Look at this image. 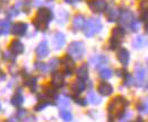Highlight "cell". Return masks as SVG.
<instances>
[{"label":"cell","instance_id":"cell-10","mask_svg":"<svg viewBox=\"0 0 148 122\" xmlns=\"http://www.w3.org/2000/svg\"><path fill=\"white\" fill-rule=\"evenodd\" d=\"M26 32H27V24L26 23L19 22V23H16V24L12 25V33L15 36H24Z\"/></svg>","mask_w":148,"mask_h":122},{"label":"cell","instance_id":"cell-35","mask_svg":"<svg viewBox=\"0 0 148 122\" xmlns=\"http://www.w3.org/2000/svg\"><path fill=\"white\" fill-rule=\"evenodd\" d=\"M28 115H29V113L27 112V110H22V109L17 111V114H16V117L18 118V120H22V121H26L27 118H28Z\"/></svg>","mask_w":148,"mask_h":122},{"label":"cell","instance_id":"cell-37","mask_svg":"<svg viewBox=\"0 0 148 122\" xmlns=\"http://www.w3.org/2000/svg\"><path fill=\"white\" fill-rule=\"evenodd\" d=\"M120 44H121V42H119V41H116V40H114V38H110V41H109V45H110V49L112 50H115L118 49L119 47H120Z\"/></svg>","mask_w":148,"mask_h":122},{"label":"cell","instance_id":"cell-21","mask_svg":"<svg viewBox=\"0 0 148 122\" xmlns=\"http://www.w3.org/2000/svg\"><path fill=\"white\" fill-rule=\"evenodd\" d=\"M10 102H12V105L16 106V108H19V106L23 105V103H24V96H23L21 89L16 90V93L12 95V101H10Z\"/></svg>","mask_w":148,"mask_h":122},{"label":"cell","instance_id":"cell-47","mask_svg":"<svg viewBox=\"0 0 148 122\" xmlns=\"http://www.w3.org/2000/svg\"><path fill=\"white\" fill-rule=\"evenodd\" d=\"M134 122H144V120H143L141 118H137V119Z\"/></svg>","mask_w":148,"mask_h":122},{"label":"cell","instance_id":"cell-8","mask_svg":"<svg viewBox=\"0 0 148 122\" xmlns=\"http://www.w3.org/2000/svg\"><path fill=\"white\" fill-rule=\"evenodd\" d=\"M35 53H36V57L38 59H43V58H47L50 53L49 45H48V42L47 41H42L35 49Z\"/></svg>","mask_w":148,"mask_h":122},{"label":"cell","instance_id":"cell-14","mask_svg":"<svg viewBox=\"0 0 148 122\" xmlns=\"http://www.w3.org/2000/svg\"><path fill=\"white\" fill-rule=\"evenodd\" d=\"M66 43V36L61 32H57L53 36V48L56 50H60Z\"/></svg>","mask_w":148,"mask_h":122},{"label":"cell","instance_id":"cell-38","mask_svg":"<svg viewBox=\"0 0 148 122\" xmlns=\"http://www.w3.org/2000/svg\"><path fill=\"white\" fill-rule=\"evenodd\" d=\"M17 14H18L17 7H10V8L8 9V12H7V15H8L9 17H14V16H16Z\"/></svg>","mask_w":148,"mask_h":122},{"label":"cell","instance_id":"cell-29","mask_svg":"<svg viewBox=\"0 0 148 122\" xmlns=\"http://www.w3.org/2000/svg\"><path fill=\"white\" fill-rule=\"evenodd\" d=\"M112 75H113V71L110 68H108V67L101 69V71H99V77L102 79H110L112 77Z\"/></svg>","mask_w":148,"mask_h":122},{"label":"cell","instance_id":"cell-22","mask_svg":"<svg viewBox=\"0 0 148 122\" xmlns=\"http://www.w3.org/2000/svg\"><path fill=\"white\" fill-rule=\"evenodd\" d=\"M124 35H125L124 28H122V27H115V28H113V31H112L111 37L114 38V40H116V41H119V42H122Z\"/></svg>","mask_w":148,"mask_h":122},{"label":"cell","instance_id":"cell-5","mask_svg":"<svg viewBox=\"0 0 148 122\" xmlns=\"http://www.w3.org/2000/svg\"><path fill=\"white\" fill-rule=\"evenodd\" d=\"M61 64L63 68V75L64 76H71L73 71L75 69V60L69 57V56H64L61 59Z\"/></svg>","mask_w":148,"mask_h":122},{"label":"cell","instance_id":"cell-28","mask_svg":"<svg viewBox=\"0 0 148 122\" xmlns=\"http://www.w3.org/2000/svg\"><path fill=\"white\" fill-rule=\"evenodd\" d=\"M61 109L63 108H68L69 105H70V99L69 97H67V96H64V95H61V96H59L58 97V103H57Z\"/></svg>","mask_w":148,"mask_h":122},{"label":"cell","instance_id":"cell-30","mask_svg":"<svg viewBox=\"0 0 148 122\" xmlns=\"http://www.w3.org/2000/svg\"><path fill=\"white\" fill-rule=\"evenodd\" d=\"M34 69L37 70V71H40V73H47V71H49L48 70V64L47 63H43L41 61H36L34 63Z\"/></svg>","mask_w":148,"mask_h":122},{"label":"cell","instance_id":"cell-46","mask_svg":"<svg viewBox=\"0 0 148 122\" xmlns=\"http://www.w3.org/2000/svg\"><path fill=\"white\" fill-rule=\"evenodd\" d=\"M64 1H66L67 3H71V5H73V3H76V2H78V1H80V0H64Z\"/></svg>","mask_w":148,"mask_h":122},{"label":"cell","instance_id":"cell-34","mask_svg":"<svg viewBox=\"0 0 148 122\" xmlns=\"http://www.w3.org/2000/svg\"><path fill=\"white\" fill-rule=\"evenodd\" d=\"M2 58H3V60L12 62V61H15V59H16V56L12 53L10 50H8V51H5L2 53Z\"/></svg>","mask_w":148,"mask_h":122},{"label":"cell","instance_id":"cell-32","mask_svg":"<svg viewBox=\"0 0 148 122\" xmlns=\"http://www.w3.org/2000/svg\"><path fill=\"white\" fill-rule=\"evenodd\" d=\"M0 28L2 29V33L5 35H7L9 33V28H10V22L9 21H0Z\"/></svg>","mask_w":148,"mask_h":122},{"label":"cell","instance_id":"cell-42","mask_svg":"<svg viewBox=\"0 0 148 122\" xmlns=\"http://www.w3.org/2000/svg\"><path fill=\"white\" fill-rule=\"evenodd\" d=\"M31 0H24L23 1V7H24V10L26 12H28V10H29V8H31Z\"/></svg>","mask_w":148,"mask_h":122},{"label":"cell","instance_id":"cell-3","mask_svg":"<svg viewBox=\"0 0 148 122\" xmlns=\"http://www.w3.org/2000/svg\"><path fill=\"white\" fill-rule=\"evenodd\" d=\"M67 51L74 60H80L85 54V44L82 41H74L68 45Z\"/></svg>","mask_w":148,"mask_h":122},{"label":"cell","instance_id":"cell-45","mask_svg":"<svg viewBox=\"0 0 148 122\" xmlns=\"http://www.w3.org/2000/svg\"><path fill=\"white\" fill-rule=\"evenodd\" d=\"M7 122H18V118L17 117H12L7 120Z\"/></svg>","mask_w":148,"mask_h":122},{"label":"cell","instance_id":"cell-49","mask_svg":"<svg viewBox=\"0 0 148 122\" xmlns=\"http://www.w3.org/2000/svg\"><path fill=\"white\" fill-rule=\"evenodd\" d=\"M1 110H2V105H1V102H0V112H1Z\"/></svg>","mask_w":148,"mask_h":122},{"label":"cell","instance_id":"cell-20","mask_svg":"<svg viewBox=\"0 0 148 122\" xmlns=\"http://www.w3.org/2000/svg\"><path fill=\"white\" fill-rule=\"evenodd\" d=\"M85 17L83 15H76L73 19V28L74 31H79L85 26Z\"/></svg>","mask_w":148,"mask_h":122},{"label":"cell","instance_id":"cell-13","mask_svg":"<svg viewBox=\"0 0 148 122\" xmlns=\"http://www.w3.org/2000/svg\"><path fill=\"white\" fill-rule=\"evenodd\" d=\"M116 57H118V60L120 61L121 64L123 66H128L129 60H130V54H129V51L124 48L118 50V53H116Z\"/></svg>","mask_w":148,"mask_h":122},{"label":"cell","instance_id":"cell-16","mask_svg":"<svg viewBox=\"0 0 148 122\" xmlns=\"http://www.w3.org/2000/svg\"><path fill=\"white\" fill-rule=\"evenodd\" d=\"M105 17L109 22H115L120 17V12L116 7H110L105 10Z\"/></svg>","mask_w":148,"mask_h":122},{"label":"cell","instance_id":"cell-40","mask_svg":"<svg viewBox=\"0 0 148 122\" xmlns=\"http://www.w3.org/2000/svg\"><path fill=\"white\" fill-rule=\"evenodd\" d=\"M131 28H132V31H135V32H137V31H139V27H140V23L138 22V21H136V19H134V22L131 23Z\"/></svg>","mask_w":148,"mask_h":122},{"label":"cell","instance_id":"cell-11","mask_svg":"<svg viewBox=\"0 0 148 122\" xmlns=\"http://www.w3.org/2000/svg\"><path fill=\"white\" fill-rule=\"evenodd\" d=\"M97 93L102 96H110L113 93V87L111 84H109L106 82H102L97 86Z\"/></svg>","mask_w":148,"mask_h":122},{"label":"cell","instance_id":"cell-12","mask_svg":"<svg viewBox=\"0 0 148 122\" xmlns=\"http://www.w3.org/2000/svg\"><path fill=\"white\" fill-rule=\"evenodd\" d=\"M64 85V75L61 73H54L51 78V86L54 88H61Z\"/></svg>","mask_w":148,"mask_h":122},{"label":"cell","instance_id":"cell-43","mask_svg":"<svg viewBox=\"0 0 148 122\" xmlns=\"http://www.w3.org/2000/svg\"><path fill=\"white\" fill-rule=\"evenodd\" d=\"M140 8H143V10H145V9H148V1L141 2V5H140Z\"/></svg>","mask_w":148,"mask_h":122},{"label":"cell","instance_id":"cell-41","mask_svg":"<svg viewBox=\"0 0 148 122\" xmlns=\"http://www.w3.org/2000/svg\"><path fill=\"white\" fill-rule=\"evenodd\" d=\"M141 21H143L145 24H148V9L143 10V14H141Z\"/></svg>","mask_w":148,"mask_h":122},{"label":"cell","instance_id":"cell-19","mask_svg":"<svg viewBox=\"0 0 148 122\" xmlns=\"http://www.w3.org/2000/svg\"><path fill=\"white\" fill-rule=\"evenodd\" d=\"M134 19H135L134 18V14L130 10H124V12H122L121 16H120V23L125 25V26L131 25V23L134 22Z\"/></svg>","mask_w":148,"mask_h":122},{"label":"cell","instance_id":"cell-36","mask_svg":"<svg viewBox=\"0 0 148 122\" xmlns=\"http://www.w3.org/2000/svg\"><path fill=\"white\" fill-rule=\"evenodd\" d=\"M138 110L140 112H145V113H148V96L145 98L144 103H141L140 105H138Z\"/></svg>","mask_w":148,"mask_h":122},{"label":"cell","instance_id":"cell-48","mask_svg":"<svg viewBox=\"0 0 148 122\" xmlns=\"http://www.w3.org/2000/svg\"><path fill=\"white\" fill-rule=\"evenodd\" d=\"M145 28H146V32H147V33H148V24L145 25Z\"/></svg>","mask_w":148,"mask_h":122},{"label":"cell","instance_id":"cell-6","mask_svg":"<svg viewBox=\"0 0 148 122\" xmlns=\"http://www.w3.org/2000/svg\"><path fill=\"white\" fill-rule=\"evenodd\" d=\"M88 7L93 12H103L108 9L105 0H88Z\"/></svg>","mask_w":148,"mask_h":122},{"label":"cell","instance_id":"cell-50","mask_svg":"<svg viewBox=\"0 0 148 122\" xmlns=\"http://www.w3.org/2000/svg\"><path fill=\"white\" fill-rule=\"evenodd\" d=\"M147 64H148V60H147Z\"/></svg>","mask_w":148,"mask_h":122},{"label":"cell","instance_id":"cell-39","mask_svg":"<svg viewBox=\"0 0 148 122\" xmlns=\"http://www.w3.org/2000/svg\"><path fill=\"white\" fill-rule=\"evenodd\" d=\"M75 101H76V103L77 104H79V105H82V106H86L87 105V99L86 98H79V97H75Z\"/></svg>","mask_w":148,"mask_h":122},{"label":"cell","instance_id":"cell-4","mask_svg":"<svg viewBox=\"0 0 148 122\" xmlns=\"http://www.w3.org/2000/svg\"><path fill=\"white\" fill-rule=\"evenodd\" d=\"M101 29H102V23L99 19L96 18H89L84 26V33L87 37H92L94 34L99 33Z\"/></svg>","mask_w":148,"mask_h":122},{"label":"cell","instance_id":"cell-31","mask_svg":"<svg viewBox=\"0 0 148 122\" xmlns=\"http://www.w3.org/2000/svg\"><path fill=\"white\" fill-rule=\"evenodd\" d=\"M144 44H145V38H144V36H141V35L137 36L136 38L132 41V47H134L135 49H140V48H143Z\"/></svg>","mask_w":148,"mask_h":122},{"label":"cell","instance_id":"cell-17","mask_svg":"<svg viewBox=\"0 0 148 122\" xmlns=\"http://www.w3.org/2000/svg\"><path fill=\"white\" fill-rule=\"evenodd\" d=\"M9 50L15 56L16 54H22L24 52V44L18 40H14V41H12V43L9 45Z\"/></svg>","mask_w":148,"mask_h":122},{"label":"cell","instance_id":"cell-18","mask_svg":"<svg viewBox=\"0 0 148 122\" xmlns=\"http://www.w3.org/2000/svg\"><path fill=\"white\" fill-rule=\"evenodd\" d=\"M76 73H77V77L78 79L85 82L88 79V66L86 63H83L82 66H79L77 69H76Z\"/></svg>","mask_w":148,"mask_h":122},{"label":"cell","instance_id":"cell-15","mask_svg":"<svg viewBox=\"0 0 148 122\" xmlns=\"http://www.w3.org/2000/svg\"><path fill=\"white\" fill-rule=\"evenodd\" d=\"M135 73H136V80H137V85L141 86L143 83L145 82V77H146V73H145V69L144 67L140 64V63H137L136 69H135Z\"/></svg>","mask_w":148,"mask_h":122},{"label":"cell","instance_id":"cell-26","mask_svg":"<svg viewBox=\"0 0 148 122\" xmlns=\"http://www.w3.org/2000/svg\"><path fill=\"white\" fill-rule=\"evenodd\" d=\"M59 117H60L64 122H71L73 121V119H74L73 113H71L70 111L64 110V109L60 110V112H59Z\"/></svg>","mask_w":148,"mask_h":122},{"label":"cell","instance_id":"cell-27","mask_svg":"<svg viewBox=\"0 0 148 122\" xmlns=\"http://www.w3.org/2000/svg\"><path fill=\"white\" fill-rule=\"evenodd\" d=\"M61 63V61L59 60L58 58H52L48 63V70L51 73H54L57 70V68L59 67V64Z\"/></svg>","mask_w":148,"mask_h":122},{"label":"cell","instance_id":"cell-44","mask_svg":"<svg viewBox=\"0 0 148 122\" xmlns=\"http://www.w3.org/2000/svg\"><path fill=\"white\" fill-rule=\"evenodd\" d=\"M5 79H6V73L0 69V82H2V80H5Z\"/></svg>","mask_w":148,"mask_h":122},{"label":"cell","instance_id":"cell-23","mask_svg":"<svg viewBox=\"0 0 148 122\" xmlns=\"http://www.w3.org/2000/svg\"><path fill=\"white\" fill-rule=\"evenodd\" d=\"M24 85L26 86V87H28L32 92H35V90H36V87H37V78L36 77H32V76H29L28 78L25 79Z\"/></svg>","mask_w":148,"mask_h":122},{"label":"cell","instance_id":"cell-7","mask_svg":"<svg viewBox=\"0 0 148 122\" xmlns=\"http://www.w3.org/2000/svg\"><path fill=\"white\" fill-rule=\"evenodd\" d=\"M108 61H109V59H108L105 56H103V54H95V56H93V57L89 59V63H90L94 68L99 69L101 67H103L104 64H106Z\"/></svg>","mask_w":148,"mask_h":122},{"label":"cell","instance_id":"cell-25","mask_svg":"<svg viewBox=\"0 0 148 122\" xmlns=\"http://www.w3.org/2000/svg\"><path fill=\"white\" fill-rule=\"evenodd\" d=\"M43 94L47 96V97L49 98H56L58 97V95H57V92H56V88L54 87H52L51 85L49 86H45L44 88H43Z\"/></svg>","mask_w":148,"mask_h":122},{"label":"cell","instance_id":"cell-24","mask_svg":"<svg viewBox=\"0 0 148 122\" xmlns=\"http://www.w3.org/2000/svg\"><path fill=\"white\" fill-rule=\"evenodd\" d=\"M87 102L90 103V104H93V105H97L102 101H101V97H99L96 93L88 92V94H87Z\"/></svg>","mask_w":148,"mask_h":122},{"label":"cell","instance_id":"cell-33","mask_svg":"<svg viewBox=\"0 0 148 122\" xmlns=\"http://www.w3.org/2000/svg\"><path fill=\"white\" fill-rule=\"evenodd\" d=\"M50 104H52V102H50V101H40L36 104V106L34 108V110L36 111V112H40V111H42L43 109H45Z\"/></svg>","mask_w":148,"mask_h":122},{"label":"cell","instance_id":"cell-9","mask_svg":"<svg viewBox=\"0 0 148 122\" xmlns=\"http://www.w3.org/2000/svg\"><path fill=\"white\" fill-rule=\"evenodd\" d=\"M85 88H86V84L80 79H77L70 84V92L75 95H80L85 90Z\"/></svg>","mask_w":148,"mask_h":122},{"label":"cell","instance_id":"cell-1","mask_svg":"<svg viewBox=\"0 0 148 122\" xmlns=\"http://www.w3.org/2000/svg\"><path fill=\"white\" fill-rule=\"evenodd\" d=\"M128 105V101L123 96H115L108 105L109 112V120L112 122L113 119L120 118L124 114V109Z\"/></svg>","mask_w":148,"mask_h":122},{"label":"cell","instance_id":"cell-2","mask_svg":"<svg viewBox=\"0 0 148 122\" xmlns=\"http://www.w3.org/2000/svg\"><path fill=\"white\" fill-rule=\"evenodd\" d=\"M53 18V14L49 8H40L37 10L35 18L33 19V25L37 31H47L49 23Z\"/></svg>","mask_w":148,"mask_h":122}]
</instances>
